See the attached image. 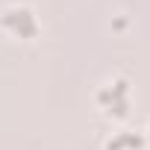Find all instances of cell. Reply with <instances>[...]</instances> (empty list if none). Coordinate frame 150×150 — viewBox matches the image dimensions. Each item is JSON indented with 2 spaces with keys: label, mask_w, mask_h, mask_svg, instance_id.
Masks as SVG:
<instances>
[{
  "label": "cell",
  "mask_w": 150,
  "mask_h": 150,
  "mask_svg": "<svg viewBox=\"0 0 150 150\" xmlns=\"http://www.w3.org/2000/svg\"><path fill=\"white\" fill-rule=\"evenodd\" d=\"M97 103L103 106V112L124 118L127 109H129V86H127V80H109L97 91Z\"/></svg>",
  "instance_id": "obj_2"
},
{
  "label": "cell",
  "mask_w": 150,
  "mask_h": 150,
  "mask_svg": "<svg viewBox=\"0 0 150 150\" xmlns=\"http://www.w3.org/2000/svg\"><path fill=\"white\" fill-rule=\"evenodd\" d=\"M0 30H6L9 35H18V38H33L38 33V21L33 15L30 6H6L3 12H0Z\"/></svg>",
  "instance_id": "obj_1"
},
{
  "label": "cell",
  "mask_w": 150,
  "mask_h": 150,
  "mask_svg": "<svg viewBox=\"0 0 150 150\" xmlns=\"http://www.w3.org/2000/svg\"><path fill=\"white\" fill-rule=\"evenodd\" d=\"M135 147H141V135H135L132 129H124L106 141V150H135Z\"/></svg>",
  "instance_id": "obj_3"
}]
</instances>
